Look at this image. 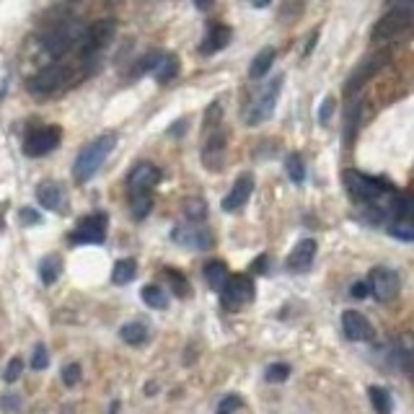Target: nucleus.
<instances>
[{"label":"nucleus","mask_w":414,"mask_h":414,"mask_svg":"<svg viewBox=\"0 0 414 414\" xmlns=\"http://www.w3.org/2000/svg\"><path fill=\"white\" fill-rule=\"evenodd\" d=\"M344 186L355 202L368 205L376 212H391L396 194H399L391 182L378 179V176H365L360 171H344Z\"/></svg>","instance_id":"f257e3e1"},{"label":"nucleus","mask_w":414,"mask_h":414,"mask_svg":"<svg viewBox=\"0 0 414 414\" xmlns=\"http://www.w3.org/2000/svg\"><path fill=\"white\" fill-rule=\"evenodd\" d=\"M114 145H117V135L109 132V135H102V138L91 140L88 145L83 148L81 153H78V158H75V166H73L75 182H81L83 184V182H88V179H93V176L99 174V168H102L104 161L109 158Z\"/></svg>","instance_id":"f03ea898"},{"label":"nucleus","mask_w":414,"mask_h":414,"mask_svg":"<svg viewBox=\"0 0 414 414\" xmlns=\"http://www.w3.org/2000/svg\"><path fill=\"white\" fill-rule=\"evenodd\" d=\"M83 37H86V31H83V26L78 24V21L60 24V26H55L45 37V52L52 57H60V55H65L70 47L81 45Z\"/></svg>","instance_id":"7ed1b4c3"},{"label":"nucleus","mask_w":414,"mask_h":414,"mask_svg":"<svg viewBox=\"0 0 414 414\" xmlns=\"http://www.w3.org/2000/svg\"><path fill=\"white\" fill-rule=\"evenodd\" d=\"M257 295L254 280L248 275H230L228 282L221 290V301L228 311H239L241 305H248Z\"/></svg>","instance_id":"20e7f679"},{"label":"nucleus","mask_w":414,"mask_h":414,"mask_svg":"<svg viewBox=\"0 0 414 414\" xmlns=\"http://www.w3.org/2000/svg\"><path fill=\"white\" fill-rule=\"evenodd\" d=\"M282 83H285V75H277L272 81L262 88L254 104H251V109H248V117L246 122L248 125H262V122H267L272 117V111L277 106V96H280V88H282Z\"/></svg>","instance_id":"39448f33"},{"label":"nucleus","mask_w":414,"mask_h":414,"mask_svg":"<svg viewBox=\"0 0 414 414\" xmlns=\"http://www.w3.org/2000/svg\"><path fill=\"white\" fill-rule=\"evenodd\" d=\"M60 140H63V129L57 127V125H45V127H37L31 129L24 140V153L29 158H42L47 153H52L57 145H60Z\"/></svg>","instance_id":"423d86ee"},{"label":"nucleus","mask_w":414,"mask_h":414,"mask_svg":"<svg viewBox=\"0 0 414 414\" xmlns=\"http://www.w3.org/2000/svg\"><path fill=\"white\" fill-rule=\"evenodd\" d=\"M412 24H414V13L391 8L386 16H381L376 21V26H373V42H391V39L401 37Z\"/></svg>","instance_id":"0eeeda50"},{"label":"nucleus","mask_w":414,"mask_h":414,"mask_svg":"<svg viewBox=\"0 0 414 414\" xmlns=\"http://www.w3.org/2000/svg\"><path fill=\"white\" fill-rule=\"evenodd\" d=\"M70 81V67H63V65H52V67H45L39 70L31 81H29V91L34 96H52L60 88H65Z\"/></svg>","instance_id":"6e6552de"},{"label":"nucleus","mask_w":414,"mask_h":414,"mask_svg":"<svg viewBox=\"0 0 414 414\" xmlns=\"http://www.w3.org/2000/svg\"><path fill=\"white\" fill-rule=\"evenodd\" d=\"M106 215L104 212H93V215H86L78 221L73 230H70V244L81 246V244H104L106 239Z\"/></svg>","instance_id":"1a4fd4ad"},{"label":"nucleus","mask_w":414,"mask_h":414,"mask_svg":"<svg viewBox=\"0 0 414 414\" xmlns=\"http://www.w3.org/2000/svg\"><path fill=\"white\" fill-rule=\"evenodd\" d=\"M368 285H370V295H376V301H381V303H391V301L399 298L401 280H399V275H396L394 269L376 267V269H370Z\"/></svg>","instance_id":"9d476101"},{"label":"nucleus","mask_w":414,"mask_h":414,"mask_svg":"<svg viewBox=\"0 0 414 414\" xmlns=\"http://www.w3.org/2000/svg\"><path fill=\"white\" fill-rule=\"evenodd\" d=\"M171 239H174L176 244H182V246L200 248V251H207V248H212V244H215L210 230L205 228L202 223H192V221L176 225L174 233H171Z\"/></svg>","instance_id":"9b49d317"},{"label":"nucleus","mask_w":414,"mask_h":414,"mask_svg":"<svg viewBox=\"0 0 414 414\" xmlns=\"http://www.w3.org/2000/svg\"><path fill=\"white\" fill-rule=\"evenodd\" d=\"M114 34H117V24H114L111 19L96 21V24L86 31V37H83V42H81L83 57H91V55H96V52H102L104 47H109Z\"/></svg>","instance_id":"f8f14e48"},{"label":"nucleus","mask_w":414,"mask_h":414,"mask_svg":"<svg viewBox=\"0 0 414 414\" xmlns=\"http://www.w3.org/2000/svg\"><path fill=\"white\" fill-rule=\"evenodd\" d=\"M342 329H344V337L350 342H370L376 337V329L368 321V316L355 311V308L342 313Z\"/></svg>","instance_id":"ddd939ff"},{"label":"nucleus","mask_w":414,"mask_h":414,"mask_svg":"<svg viewBox=\"0 0 414 414\" xmlns=\"http://www.w3.org/2000/svg\"><path fill=\"white\" fill-rule=\"evenodd\" d=\"M161 182V171H158V166L148 164H138L127 176V186H129V194H138V192H153V186Z\"/></svg>","instance_id":"4468645a"},{"label":"nucleus","mask_w":414,"mask_h":414,"mask_svg":"<svg viewBox=\"0 0 414 414\" xmlns=\"http://www.w3.org/2000/svg\"><path fill=\"white\" fill-rule=\"evenodd\" d=\"M251 192H254V176H251V174H241L239 179L233 182L230 192L225 194V200H223V210H225V212L241 210V207L248 202Z\"/></svg>","instance_id":"2eb2a0df"},{"label":"nucleus","mask_w":414,"mask_h":414,"mask_svg":"<svg viewBox=\"0 0 414 414\" xmlns=\"http://www.w3.org/2000/svg\"><path fill=\"white\" fill-rule=\"evenodd\" d=\"M316 241L313 239H303L295 244V248L287 254V269L290 272H305V269H311L313 259H316Z\"/></svg>","instance_id":"dca6fc26"},{"label":"nucleus","mask_w":414,"mask_h":414,"mask_svg":"<svg viewBox=\"0 0 414 414\" xmlns=\"http://www.w3.org/2000/svg\"><path fill=\"white\" fill-rule=\"evenodd\" d=\"M223 156H225V132L221 127H215L202 148V164L210 171H218L223 166Z\"/></svg>","instance_id":"f3484780"},{"label":"nucleus","mask_w":414,"mask_h":414,"mask_svg":"<svg viewBox=\"0 0 414 414\" xmlns=\"http://www.w3.org/2000/svg\"><path fill=\"white\" fill-rule=\"evenodd\" d=\"M230 29L225 26V24H212L210 29H207V37L202 39V55H215V52H221V49H225L230 42Z\"/></svg>","instance_id":"a211bd4d"},{"label":"nucleus","mask_w":414,"mask_h":414,"mask_svg":"<svg viewBox=\"0 0 414 414\" xmlns=\"http://www.w3.org/2000/svg\"><path fill=\"white\" fill-rule=\"evenodd\" d=\"M202 275H205V282L212 287V290H218L221 293L223 285L228 282V267H225V262H221V259H212V262H207L202 267Z\"/></svg>","instance_id":"6ab92c4d"},{"label":"nucleus","mask_w":414,"mask_h":414,"mask_svg":"<svg viewBox=\"0 0 414 414\" xmlns=\"http://www.w3.org/2000/svg\"><path fill=\"white\" fill-rule=\"evenodd\" d=\"M37 200L47 210H60L63 207V189L55 182H45L37 186Z\"/></svg>","instance_id":"aec40b11"},{"label":"nucleus","mask_w":414,"mask_h":414,"mask_svg":"<svg viewBox=\"0 0 414 414\" xmlns=\"http://www.w3.org/2000/svg\"><path fill=\"white\" fill-rule=\"evenodd\" d=\"M275 63V47H262L257 52V57L251 60V67H248V78H262V75L269 73V67Z\"/></svg>","instance_id":"412c9836"},{"label":"nucleus","mask_w":414,"mask_h":414,"mask_svg":"<svg viewBox=\"0 0 414 414\" xmlns=\"http://www.w3.org/2000/svg\"><path fill=\"white\" fill-rule=\"evenodd\" d=\"M179 75V57L176 55H161L158 65L153 67V78L158 83H171Z\"/></svg>","instance_id":"4be33fe9"},{"label":"nucleus","mask_w":414,"mask_h":414,"mask_svg":"<svg viewBox=\"0 0 414 414\" xmlns=\"http://www.w3.org/2000/svg\"><path fill=\"white\" fill-rule=\"evenodd\" d=\"M391 215L396 223H414V194H396Z\"/></svg>","instance_id":"5701e85b"},{"label":"nucleus","mask_w":414,"mask_h":414,"mask_svg":"<svg viewBox=\"0 0 414 414\" xmlns=\"http://www.w3.org/2000/svg\"><path fill=\"white\" fill-rule=\"evenodd\" d=\"M135 275H138V262L135 259H120L111 269V282L114 285H127L129 280H135Z\"/></svg>","instance_id":"b1692460"},{"label":"nucleus","mask_w":414,"mask_h":414,"mask_svg":"<svg viewBox=\"0 0 414 414\" xmlns=\"http://www.w3.org/2000/svg\"><path fill=\"white\" fill-rule=\"evenodd\" d=\"M368 396H370V404H373L376 414H394V401H391V394H388L386 388L370 386Z\"/></svg>","instance_id":"393cba45"},{"label":"nucleus","mask_w":414,"mask_h":414,"mask_svg":"<svg viewBox=\"0 0 414 414\" xmlns=\"http://www.w3.org/2000/svg\"><path fill=\"white\" fill-rule=\"evenodd\" d=\"M120 337H122V342L140 347V344L148 340V326L143 321H129L120 329Z\"/></svg>","instance_id":"a878e982"},{"label":"nucleus","mask_w":414,"mask_h":414,"mask_svg":"<svg viewBox=\"0 0 414 414\" xmlns=\"http://www.w3.org/2000/svg\"><path fill=\"white\" fill-rule=\"evenodd\" d=\"M143 295V301H145L148 308H156V311H164L166 305H168V295L161 285H145L140 290Z\"/></svg>","instance_id":"bb28decb"},{"label":"nucleus","mask_w":414,"mask_h":414,"mask_svg":"<svg viewBox=\"0 0 414 414\" xmlns=\"http://www.w3.org/2000/svg\"><path fill=\"white\" fill-rule=\"evenodd\" d=\"M153 207V194L150 192H138V194H129V210L135 215V221H143L148 212Z\"/></svg>","instance_id":"cd10ccee"},{"label":"nucleus","mask_w":414,"mask_h":414,"mask_svg":"<svg viewBox=\"0 0 414 414\" xmlns=\"http://www.w3.org/2000/svg\"><path fill=\"white\" fill-rule=\"evenodd\" d=\"M60 272H63V264H60V259L57 257H47L45 262L39 264V277H42L45 285H55Z\"/></svg>","instance_id":"c85d7f7f"},{"label":"nucleus","mask_w":414,"mask_h":414,"mask_svg":"<svg viewBox=\"0 0 414 414\" xmlns=\"http://www.w3.org/2000/svg\"><path fill=\"white\" fill-rule=\"evenodd\" d=\"M166 280H168V285H171V293L179 295V298H189V282H186V277L179 272V269H164Z\"/></svg>","instance_id":"c756f323"},{"label":"nucleus","mask_w":414,"mask_h":414,"mask_svg":"<svg viewBox=\"0 0 414 414\" xmlns=\"http://www.w3.org/2000/svg\"><path fill=\"white\" fill-rule=\"evenodd\" d=\"M399 347H401V355H404V365L409 370V378L414 383V334H401L399 337Z\"/></svg>","instance_id":"7c9ffc66"},{"label":"nucleus","mask_w":414,"mask_h":414,"mask_svg":"<svg viewBox=\"0 0 414 414\" xmlns=\"http://www.w3.org/2000/svg\"><path fill=\"white\" fill-rule=\"evenodd\" d=\"M285 168H287V176L293 179L295 184H303V179H305L303 158L298 156V153H290V156L285 158Z\"/></svg>","instance_id":"2f4dec72"},{"label":"nucleus","mask_w":414,"mask_h":414,"mask_svg":"<svg viewBox=\"0 0 414 414\" xmlns=\"http://www.w3.org/2000/svg\"><path fill=\"white\" fill-rule=\"evenodd\" d=\"M376 65H378V63H368V65H363V70H358V73H355V75H352V78H350V83H347V93H355V91H358L360 86H363V83L368 81L370 75H373V73H376V70H378Z\"/></svg>","instance_id":"473e14b6"},{"label":"nucleus","mask_w":414,"mask_h":414,"mask_svg":"<svg viewBox=\"0 0 414 414\" xmlns=\"http://www.w3.org/2000/svg\"><path fill=\"white\" fill-rule=\"evenodd\" d=\"M184 212L192 223H202L205 215H207V205H205L202 200H197V197H194V200H186Z\"/></svg>","instance_id":"72a5a7b5"},{"label":"nucleus","mask_w":414,"mask_h":414,"mask_svg":"<svg viewBox=\"0 0 414 414\" xmlns=\"http://www.w3.org/2000/svg\"><path fill=\"white\" fill-rule=\"evenodd\" d=\"M287 376H290V365H285V363H272L264 370V378L269 383H282V381H287Z\"/></svg>","instance_id":"f704fd0d"},{"label":"nucleus","mask_w":414,"mask_h":414,"mask_svg":"<svg viewBox=\"0 0 414 414\" xmlns=\"http://www.w3.org/2000/svg\"><path fill=\"white\" fill-rule=\"evenodd\" d=\"M21 406H24V401H21L19 394H13V391H8V394L0 396V409L6 414H19Z\"/></svg>","instance_id":"c9c22d12"},{"label":"nucleus","mask_w":414,"mask_h":414,"mask_svg":"<svg viewBox=\"0 0 414 414\" xmlns=\"http://www.w3.org/2000/svg\"><path fill=\"white\" fill-rule=\"evenodd\" d=\"M388 233L401 241H414V223H391Z\"/></svg>","instance_id":"e433bc0d"},{"label":"nucleus","mask_w":414,"mask_h":414,"mask_svg":"<svg viewBox=\"0 0 414 414\" xmlns=\"http://www.w3.org/2000/svg\"><path fill=\"white\" fill-rule=\"evenodd\" d=\"M21 373H24V360H21V358H13V360L8 363V368H6V373H3V378H6V383H16Z\"/></svg>","instance_id":"4c0bfd02"},{"label":"nucleus","mask_w":414,"mask_h":414,"mask_svg":"<svg viewBox=\"0 0 414 414\" xmlns=\"http://www.w3.org/2000/svg\"><path fill=\"white\" fill-rule=\"evenodd\" d=\"M47 363H49V352H47L45 344H37V347H34V355H31V368L45 370Z\"/></svg>","instance_id":"58836bf2"},{"label":"nucleus","mask_w":414,"mask_h":414,"mask_svg":"<svg viewBox=\"0 0 414 414\" xmlns=\"http://www.w3.org/2000/svg\"><path fill=\"white\" fill-rule=\"evenodd\" d=\"M63 381H65V386H78V381H81V365H78V363H70V365H65Z\"/></svg>","instance_id":"ea45409f"},{"label":"nucleus","mask_w":414,"mask_h":414,"mask_svg":"<svg viewBox=\"0 0 414 414\" xmlns=\"http://www.w3.org/2000/svg\"><path fill=\"white\" fill-rule=\"evenodd\" d=\"M334 106H337L334 96H326V99L321 102V106H319V122H321V125H326V122L331 120V114H334Z\"/></svg>","instance_id":"a19ab883"},{"label":"nucleus","mask_w":414,"mask_h":414,"mask_svg":"<svg viewBox=\"0 0 414 414\" xmlns=\"http://www.w3.org/2000/svg\"><path fill=\"white\" fill-rule=\"evenodd\" d=\"M241 406V399L239 396H225L218 406V414H236V409Z\"/></svg>","instance_id":"79ce46f5"},{"label":"nucleus","mask_w":414,"mask_h":414,"mask_svg":"<svg viewBox=\"0 0 414 414\" xmlns=\"http://www.w3.org/2000/svg\"><path fill=\"white\" fill-rule=\"evenodd\" d=\"M223 117V109H221V104L215 102V104H210V106H207V114H205V125H207V127H215V125H218V120H221Z\"/></svg>","instance_id":"37998d69"},{"label":"nucleus","mask_w":414,"mask_h":414,"mask_svg":"<svg viewBox=\"0 0 414 414\" xmlns=\"http://www.w3.org/2000/svg\"><path fill=\"white\" fill-rule=\"evenodd\" d=\"M350 293H352V298H368L370 295L368 280H360V282H355V285L350 287Z\"/></svg>","instance_id":"c03bdc74"},{"label":"nucleus","mask_w":414,"mask_h":414,"mask_svg":"<svg viewBox=\"0 0 414 414\" xmlns=\"http://www.w3.org/2000/svg\"><path fill=\"white\" fill-rule=\"evenodd\" d=\"M388 6L396 10H409V13H414V0H388Z\"/></svg>","instance_id":"a18cd8bd"},{"label":"nucleus","mask_w":414,"mask_h":414,"mask_svg":"<svg viewBox=\"0 0 414 414\" xmlns=\"http://www.w3.org/2000/svg\"><path fill=\"white\" fill-rule=\"evenodd\" d=\"M21 223H29V225H31V223H39V215L34 210H29V207H24V210H21Z\"/></svg>","instance_id":"49530a36"},{"label":"nucleus","mask_w":414,"mask_h":414,"mask_svg":"<svg viewBox=\"0 0 414 414\" xmlns=\"http://www.w3.org/2000/svg\"><path fill=\"white\" fill-rule=\"evenodd\" d=\"M251 269H254V272H264V269H267V257H259Z\"/></svg>","instance_id":"de8ad7c7"},{"label":"nucleus","mask_w":414,"mask_h":414,"mask_svg":"<svg viewBox=\"0 0 414 414\" xmlns=\"http://www.w3.org/2000/svg\"><path fill=\"white\" fill-rule=\"evenodd\" d=\"M212 3H215V0H194V6H197V8H200V10L212 8Z\"/></svg>","instance_id":"09e8293b"},{"label":"nucleus","mask_w":414,"mask_h":414,"mask_svg":"<svg viewBox=\"0 0 414 414\" xmlns=\"http://www.w3.org/2000/svg\"><path fill=\"white\" fill-rule=\"evenodd\" d=\"M269 3H272V0H251V6H254V8H267Z\"/></svg>","instance_id":"8fccbe9b"},{"label":"nucleus","mask_w":414,"mask_h":414,"mask_svg":"<svg viewBox=\"0 0 414 414\" xmlns=\"http://www.w3.org/2000/svg\"><path fill=\"white\" fill-rule=\"evenodd\" d=\"M313 45H316V31H313L311 39H308V47H305V55H311V52H313Z\"/></svg>","instance_id":"3c124183"}]
</instances>
